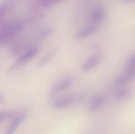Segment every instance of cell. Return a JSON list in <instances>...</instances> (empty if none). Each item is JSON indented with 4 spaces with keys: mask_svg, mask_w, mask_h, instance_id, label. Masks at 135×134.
<instances>
[{
    "mask_svg": "<svg viewBox=\"0 0 135 134\" xmlns=\"http://www.w3.org/2000/svg\"><path fill=\"white\" fill-rule=\"evenodd\" d=\"M21 24L16 21L8 22L2 28L0 31V38L4 42L11 40L19 31Z\"/></svg>",
    "mask_w": 135,
    "mask_h": 134,
    "instance_id": "cell-1",
    "label": "cell"
},
{
    "mask_svg": "<svg viewBox=\"0 0 135 134\" xmlns=\"http://www.w3.org/2000/svg\"><path fill=\"white\" fill-rule=\"evenodd\" d=\"M38 52V49L37 48H32L26 52L9 68L8 72L12 71L24 66L34 58Z\"/></svg>",
    "mask_w": 135,
    "mask_h": 134,
    "instance_id": "cell-2",
    "label": "cell"
},
{
    "mask_svg": "<svg viewBox=\"0 0 135 134\" xmlns=\"http://www.w3.org/2000/svg\"><path fill=\"white\" fill-rule=\"evenodd\" d=\"M78 100V97L74 94H70L61 98L54 103L55 108L58 110L66 108Z\"/></svg>",
    "mask_w": 135,
    "mask_h": 134,
    "instance_id": "cell-3",
    "label": "cell"
},
{
    "mask_svg": "<svg viewBox=\"0 0 135 134\" xmlns=\"http://www.w3.org/2000/svg\"><path fill=\"white\" fill-rule=\"evenodd\" d=\"M102 55L98 53L93 55L83 65L81 70L84 73L90 71L99 65L101 61Z\"/></svg>",
    "mask_w": 135,
    "mask_h": 134,
    "instance_id": "cell-4",
    "label": "cell"
},
{
    "mask_svg": "<svg viewBox=\"0 0 135 134\" xmlns=\"http://www.w3.org/2000/svg\"><path fill=\"white\" fill-rule=\"evenodd\" d=\"M73 83V79L71 77H67L59 82L52 88L50 92V95L53 97L66 90L72 85Z\"/></svg>",
    "mask_w": 135,
    "mask_h": 134,
    "instance_id": "cell-5",
    "label": "cell"
},
{
    "mask_svg": "<svg viewBox=\"0 0 135 134\" xmlns=\"http://www.w3.org/2000/svg\"><path fill=\"white\" fill-rule=\"evenodd\" d=\"M99 28L97 24H90L79 30L75 35L74 38L76 40L83 39L96 32Z\"/></svg>",
    "mask_w": 135,
    "mask_h": 134,
    "instance_id": "cell-6",
    "label": "cell"
},
{
    "mask_svg": "<svg viewBox=\"0 0 135 134\" xmlns=\"http://www.w3.org/2000/svg\"><path fill=\"white\" fill-rule=\"evenodd\" d=\"M135 78V74L125 71L123 74L119 76L114 79L113 85L116 87L121 86L134 80Z\"/></svg>",
    "mask_w": 135,
    "mask_h": 134,
    "instance_id": "cell-7",
    "label": "cell"
},
{
    "mask_svg": "<svg viewBox=\"0 0 135 134\" xmlns=\"http://www.w3.org/2000/svg\"><path fill=\"white\" fill-rule=\"evenodd\" d=\"M105 101V97L102 94H97L94 96L89 104V111L94 112L98 110L104 104Z\"/></svg>",
    "mask_w": 135,
    "mask_h": 134,
    "instance_id": "cell-8",
    "label": "cell"
},
{
    "mask_svg": "<svg viewBox=\"0 0 135 134\" xmlns=\"http://www.w3.org/2000/svg\"><path fill=\"white\" fill-rule=\"evenodd\" d=\"M28 116L27 112H25L18 115L12 122L8 128L7 133L12 134L14 133L20 125L27 118Z\"/></svg>",
    "mask_w": 135,
    "mask_h": 134,
    "instance_id": "cell-9",
    "label": "cell"
},
{
    "mask_svg": "<svg viewBox=\"0 0 135 134\" xmlns=\"http://www.w3.org/2000/svg\"><path fill=\"white\" fill-rule=\"evenodd\" d=\"M90 15L91 18L94 22L99 23L102 21L104 18L105 15V10L102 7L97 6L92 9Z\"/></svg>",
    "mask_w": 135,
    "mask_h": 134,
    "instance_id": "cell-10",
    "label": "cell"
},
{
    "mask_svg": "<svg viewBox=\"0 0 135 134\" xmlns=\"http://www.w3.org/2000/svg\"><path fill=\"white\" fill-rule=\"evenodd\" d=\"M58 51V48H55L47 53L45 56L42 57L38 63L39 67H42L48 63L52 58L55 56Z\"/></svg>",
    "mask_w": 135,
    "mask_h": 134,
    "instance_id": "cell-11",
    "label": "cell"
},
{
    "mask_svg": "<svg viewBox=\"0 0 135 134\" xmlns=\"http://www.w3.org/2000/svg\"><path fill=\"white\" fill-rule=\"evenodd\" d=\"M131 94V91L127 88L118 89L114 93V97L117 100H123L129 97Z\"/></svg>",
    "mask_w": 135,
    "mask_h": 134,
    "instance_id": "cell-12",
    "label": "cell"
},
{
    "mask_svg": "<svg viewBox=\"0 0 135 134\" xmlns=\"http://www.w3.org/2000/svg\"><path fill=\"white\" fill-rule=\"evenodd\" d=\"M125 71L135 74V54L128 59L126 64Z\"/></svg>",
    "mask_w": 135,
    "mask_h": 134,
    "instance_id": "cell-13",
    "label": "cell"
},
{
    "mask_svg": "<svg viewBox=\"0 0 135 134\" xmlns=\"http://www.w3.org/2000/svg\"><path fill=\"white\" fill-rule=\"evenodd\" d=\"M15 115L13 112L9 111H4L0 112V124L11 118Z\"/></svg>",
    "mask_w": 135,
    "mask_h": 134,
    "instance_id": "cell-14",
    "label": "cell"
},
{
    "mask_svg": "<svg viewBox=\"0 0 135 134\" xmlns=\"http://www.w3.org/2000/svg\"><path fill=\"white\" fill-rule=\"evenodd\" d=\"M8 6L7 3H4L0 5V19L7 12Z\"/></svg>",
    "mask_w": 135,
    "mask_h": 134,
    "instance_id": "cell-15",
    "label": "cell"
},
{
    "mask_svg": "<svg viewBox=\"0 0 135 134\" xmlns=\"http://www.w3.org/2000/svg\"><path fill=\"white\" fill-rule=\"evenodd\" d=\"M125 3H129L131 2H135V0H122Z\"/></svg>",
    "mask_w": 135,
    "mask_h": 134,
    "instance_id": "cell-16",
    "label": "cell"
},
{
    "mask_svg": "<svg viewBox=\"0 0 135 134\" xmlns=\"http://www.w3.org/2000/svg\"><path fill=\"white\" fill-rule=\"evenodd\" d=\"M2 99V96L1 95H0V101Z\"/></svg>",
    "mask_w": 135,
    "mask_h": 134,
    "instance_id": "cell-17",
    "label": "cell"
},
{
    "mask_svg": "<svg viewBox=\"0 0 135 134\" xmlns=\"http://www.w3.org/2000/svg\"><path fill=\"white\" fill-rule=\"evenodd\" d=\"M54 1H61L62 0H54Z\"/></svg>",
    "mask_w": 135,
    "mask_h": 134,
    "instance_id": "cell-18",
    "label": "cell"
}]
</instances>
